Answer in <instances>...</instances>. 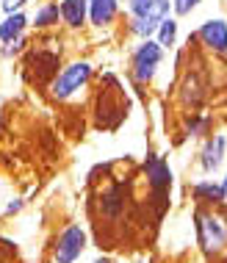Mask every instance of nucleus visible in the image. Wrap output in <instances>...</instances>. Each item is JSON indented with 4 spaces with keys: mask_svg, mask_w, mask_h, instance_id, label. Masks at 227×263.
<instances>
[{
    "mask_svg": "<svg viewBox=\"0 0 227 263\" xmlns=\"http://www.w3.org/2000/svg\"><path fill=\"white\" fill-rule=\"evenodd\" d=\"M23 33H31V11H14L0 17V45H9Z\"/></svg>",
    "mask_w": 227,
    "mask_h": 263,
    "instance_id": "14",
    "label": "nucleus"
},
{
    "mask_svg": "<svg viewBox=\"0 0 227 263\" xmlns=\"http://www.w3.org/2000/svg\"><path fill=\"white\" fill-rule=\"evenodd\" d=\"M91 263H113V260L108 258V255H100V258H94V260H91Z\"/></svg>",
    "mask_w": 227,
    "mask_h": 263,
    "instance_id": "24",
    "label": "nucleus"
},
{
    "mask_svg": "<svg viewBox=\"0 0 227 263\" xmlns=\"http://www.w3.org/2000/svg\"><path fill=\"white\" fill-rule=\"evenodd\" d=\"M31 6V0H0V11L14 14V11H25Z\"/></svg>",
    "mask_w": 227,
    "mask_h": 263,
    "instance_id": "20",
    "label": "nucleus"
},
{
    "mask_svg": "<svg viewBox=\"0 0 227 263\" xmlns=\"http://www.w3.org/2000/svg\"><path fill=\"white\" fill-rule=\"evenodd\" d=\"M86 3H89V28H94V31L113 28L119 14H122L119 0H86Z\"/></svg>",
    "mask_w": 227,
    "mask_h": 263,
    "instance_id": "12",
    "label": "nucleus"
},
{
    "mask_svg": "<svg viewBox=\"0 0 227 263\" xmlns=\"http://www.w3.org/2000/svg\"><path fill=\"white\" fill-rule=\"evenodd\" d=\"M227 161V136L224 133H211L205 136V144L200 155H197V163H200V172L202 175H219L224 169Z\"/></svg>",
    "mask_w": 227,
    "mask_h": 263,
    "instance_id": "9",
    "label": "nucleus"
},
{
    "mask_svg": "<svg viewBox=\"0 0 227 263\" xmlns=\"http://www.w3.org/2000/svg\"><path fill=\"white\" fill-rule=\"evenodd\" d=\"M25 202H28L25 197H11V200L6 202V208H3V216H17V213L25 208Z\"/></svg>",
    "mask_w": 227,
    "mask_h": 263,
    "instance_id": "22",
    "label": "nucleus"
},
{
    "mask_svg": "<svg viewBox=\"0 0 227 263\" xmlns=\"http://www.w3.org/2000/svg\"><path fill=\"white\" fill-rule=\"evenodd\" d=\"M197 244L208 258H219L227 250V202L224 205H197L194 208Z\"/></svg>",
    "mask_w": 227,
    "mask_h": 263,
    "instance_id": "1",
    "label": "nucleus"
},
{
    "mask_svg": "<svg viewBox=\"0 0 227 263\" xmlns=\"http://www.w3.org/2000/svg\"><path fill=\"white\" fill-rule=\"evenodd\" d=\"M219 186H222V194H224V200H227V166H224V175L219 177Z\"/></svg>",
    "mask_w": 227,
    "mask_h": 263,
    "instance_id": "23",
    "label": "nucleus"
},
{
    "mask_svg": "<svg viewBox=\"0 0 227 263\" xmlns=\"http://www.w3.org/2000/svg\"><path fill=\"white\" fill-rule=\"evenodd\" d=\"M211 127H214V117L202 111H191L186 117V125H183V133L188 139H205L211 136Z\"/></svg>",
    "mask_w": 227,
    "mask_h": 263,
    "instance_id": "17",
    "label": "nucleus"
},
{
    "mask_svg": "<svg viewBox=\"0 0 227 263\" xmlns=\"http://www.w3.org/2000/svg\"><path fill=\"white\" fill-rule=\"evenodd\" d=\"M61 28L69 33H81L89 28V3L86 0H59Z\"/></svg>",
    "mask_w": 227,
    "mask_h": 263,
    "instance_id": "11",
    "label": "nucleus"
},
{
    "mask_svg": "<svg viewBox=\"0 0 227 263\" xmlns=\"http://www.w3.org/2000/svg\"><path fill=\"white\" fill-rule=\"evenodd\" d=\"M89 247V233L81 222H67L53 236L50 260L53 263H78Z\"/></svg>",
    "mask_w": 227,
    "mask_h": 263,
    "instance_id": "5",
    "label": "nucleus"
},
{
    "mask_svg": "<svg viewBox=\"0 0 227 263\" xmlns=\"http://www.w3.org/2000/svg\"><path fill=\"white\" fill-rule=\"evenodd\" d=\"M125 189L122 183H108V186L100 189V194H97V208H100V216L105 219L108 224H117L119 219L125 216Z\"/></svg>",
    "mask_w": 227,
    "mask_h": 263,
    "instance_id": "10",
    "label": "nucleus"
},
{
    "mask_svg": "<svg viewBox=\"0 0 227 263\" xmlns=\"http://www.w3.org/2000/svg\"><path fill=\"white\" fill-rule=\"evenodd\" d=\"M153 39L158 42V45L164 47L166 53H169V50H175V47H177V42H180V20L169 14V17L164 20V23L158 25V31H155V36H153Z\"/></svg>",
    "mask_w": 227,
    "mask_h": 263,
    "instance_id": "16",
    "label": "nucleus"
},
{
    "mask_svg": "<svg viewBox=\"0 0 227 263\" xmlns=\"http://www.w3.org/2000/svg\"><path fill=\"white\" fill-rule=\"evenodd\" d=\"M28 47H31V33H23V36H17L14 42H9V45H0V59H6V61L14 59L17 61Z\"/></svg>",
    "mask_w": 227,
    "mask_h": 263,
    "instance_id": "18",
    "label": "nucleus"
},
{
    "mask_svg": "<svg viewBox=\"0 0 227 263\" xmlns=\"http://www.w3.org/2000/svg\"><path fill=\"white\" fill-rule=\"evenodd\" d=\"M20 61H23V78L33 89H47V83L53 81V75L59 72V67L64 64L61 50L45 45V42L31 45L23 55H20Z\"/></svg>",
    "mask_w": 227,
    "mask_h": 263,
    "instance_id": "3",
    "label": "nucleus"
},
{
    "mask_svg": "<svg viewBox=\"0 0 227 263\" xmlns=\"http://www.w3.org/2000/svg\"><path fill=\"white\" fill-rule=\"evenodd\" d=\"M153 0H125V11H127V17H139L141 11L150 6Z\"/></svg>",
    "mask_w": 227,
    "mask_h": 263,
    "instance_id": "21",
    "label": "nucleus"
},
{
    "mask_svg": "<svg viewBox=\"0 0 227 263\" xmlns=\"http://www.w3.org/2000/svg\"><path fill=\"white\" fill-rule=\"evenodd\" d=\"M91 78H94V64L89 59H69L61 64L53 81L47 83V95L55 103H69L89 89Z\"/></svg>",
    "mask_w": 227,
    "mask_h": 263,
    "instance_id": "2",
    "label": "nucleus"
},
{
    "mask_svg": "<svg viewBox=\"0 0 227 263\" xmlns=\"http://www.w3.org/2000/svg\"><path fill=\"white\" fill-rule=\"evenodd\" d=\"M172 14V0H153L139 17H127V33L136 39H153L158 25Z\"/></svg>",
    "mask_w": 227,
    "mask_h": 263,
    "instance_id": "7",
    "label": "nucleus"
},
{
    "mask_svg": "<svg viewBox=\"0 0 227 263\" xmlns=\"http://www.w3.org/2000/svg\"><path fill=\"white\" fill-rule=\"evenodd\" d=\"M166 50L158 45L155 39H139L130 50V78L139 83V86H150V83L158 78L161 67H164Z\"/></svg>",
    "mask_w": 227,
    "mask_h": 263,
    "instance_id": "4",
    "label": "nucleus"
},
{
    "mask_svg": "<svg viewBox=\"0 0 227 263\" xmlns=\"http://www.w3.org/2000/svg\"><path fill=\"white\" fill-rule=\"evenodd\" d=\"M191 197H194L197 205H224V194H222V186L214 177H202V180H194L191 183Z\"/></svg>",
    "mask_w": 227,
    "mask_h": 263,
    "instance_id": "15",
    "label": "nucleus"
},
{
    "mask_svg": "<svg viewBox=\"0 0 227 263\" xmlns=\"http://www.w3.org/2000/svg\"><path fill=\"white\" fill-rule=\"evenodd\" d=\"M61 28L59 0H39L36 9L31 11V31L33 33H53Z\"/></svg>",
    "mask_w": 227,
    "mask_h": 263,
    "instance_id": "13",
    "label": "nucleus"
},
{
    "mask_svg": "<svg viewBox=\"0 0 227 263\" xmlns=\"http://www.w3.org/2000/svg\"><path fill=\"white\" fill-rule=\"evenodd\" d=\"M141 169H144V180H147V189H150V197L153 202L158 205V213H164V208L169 205V189H172V166H169V161L164 155L158 153H150L141 163Z\"/></svg>",
    "mask_w": 227,
    "mask_h": 263,
    "instance_id": "6",
    "label": "nucleus"
},
{
    "mask_svg": "<svg viewBox=\"0 0 227 263\" xmlns=\"http://www.w3.org/2000/svg\"><path fill=\"white\" fill-rule=\"evenodd\" d=\"M205 3V0H172V17H191L200 6Z\"/></svg>",
    "mask_w": 227,
    "mask_h": 263,
    "instance_id": "19",
    "label": "nucleus"
},
{
    "mask_svg": "<svg viewBox=\"0 0 227 263\" xmlns=\"http://www.w3.org/2000/svg\"><path fill=\"white\" fill-rule=\"evenodd\" d=\"M194 39L202 45L211 55H227V20L224 17H208L197 25Z\"/></svg>",
    "mask_w": 227,
    "mask_h": 263,
    "instance_id": "8",
    "label": "nucleus"
}]
</instances>
